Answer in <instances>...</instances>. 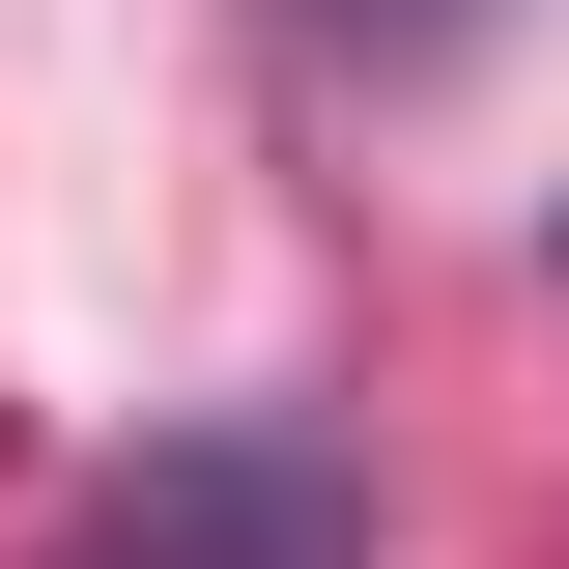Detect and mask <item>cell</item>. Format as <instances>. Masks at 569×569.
I'll use <instances>...</instances> for the list:
<instances>
[{
  "label": "cell",
  "instance_id": "obj_2",
  "mask_svg": "<svg viewBox=\"0 0 569 569\" xmlns=\"http://www.w3.org/2000/svg\"><path fill=\"white\" fill-rule=\"evenodd\" d=\"M370 29H485V0H370Z\"/></svg>",
  "mask_w": 569,
  "mask_h": 569
},
{
  "label": "cell",
  "instance_id": "obj_1",
  "mask_svg": "<svg viewBox=\"0 0 569 569\" xmlns=\"http://www.w3.org/2000/svg\"><path fill=\"white\" fill-rule=\"evenodd\" d=\"M29 569H370V456L342 427H171V456H114Z\"/></svg>",
  "mask_w": 569,
  "mask_h": 569
}]
</instances>
